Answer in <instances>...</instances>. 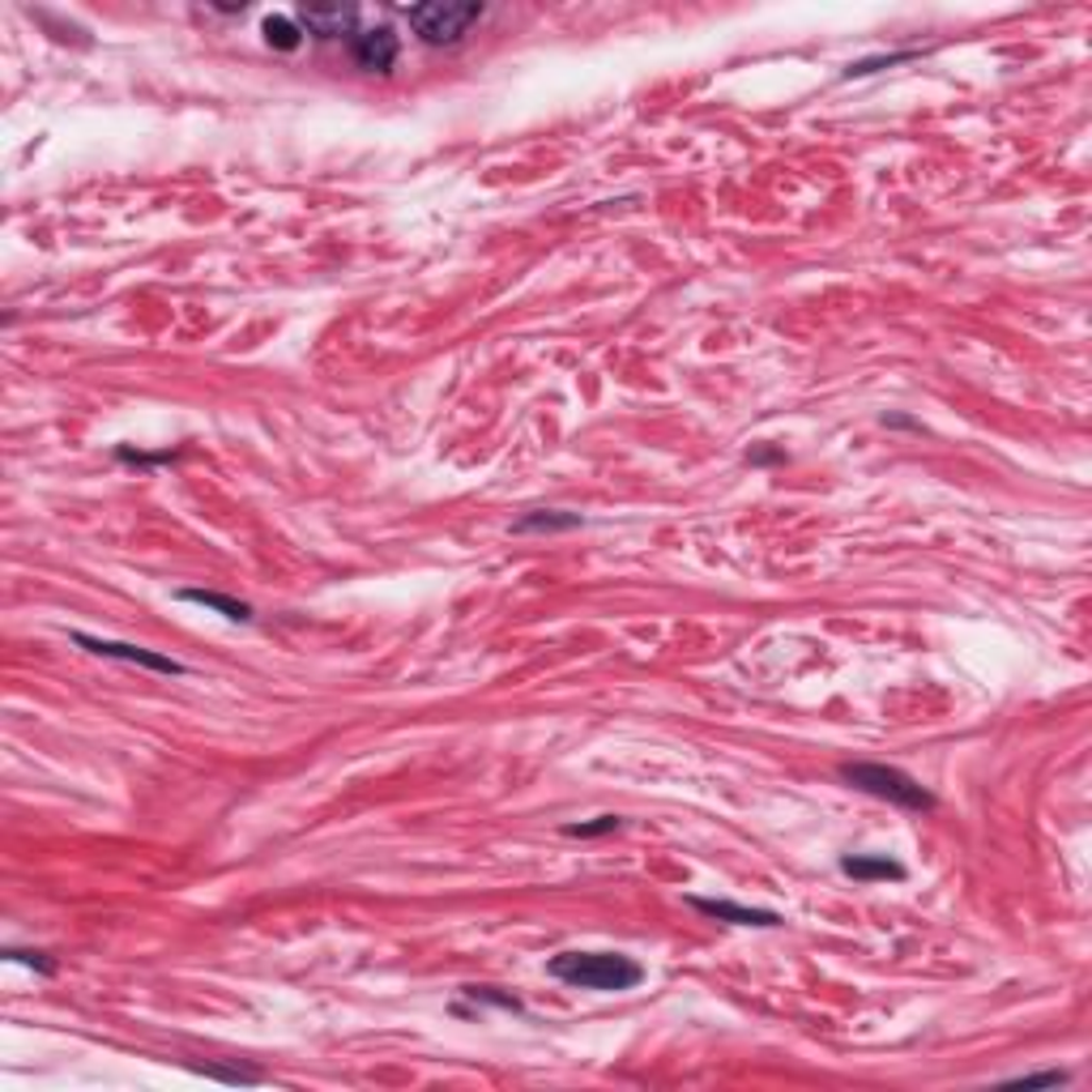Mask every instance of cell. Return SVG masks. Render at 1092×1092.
<instances>
[{
	"instance_id": "cell-1",
	"label": "cell",
	"mask_w": 1092,
	"mask_h": 1092,
	"mask_svg": "<svg viewBox=\"0 0 1092 1092\" xmlns=\"http://www.w3.org/2000/svg\"><path fill=\"white\" fill-rule=\"evenodd\" d=\"M551 977L577 990H632L645 982V969L619 952H560L551 960Z\"/></svg>"
},
{
	"instance_id": "cell-2",
	"label": "cell",
	"mask_w": 1092,
	"mask_h": 1092,
	"mask_svg": "<svg viewBox=\"0 0 1092 1092\" xmlns=\"http://www.w3.org/2000/svg\"><path fill=\"white\" fill-rule=\"evenodd\" d=\"M841 781L863 789V794H871V798H880V802L905 806V811H935V794L926 785H918L909 772L888 768V764H846Z\"/></svg>"
},
{
	"instance_id": "cell-3",
	"label": "cell",
	"mask_w": 1092,
	"mask_h": 1092,
	"mask_svg": "<svg viewBox=\"0 0 1092 1092\" xmlns=\"http://www.w3.org/2000/svg\"><path fill=\"white\" fill-rule=\"evenodd\" d=\"M482 18L478 0H465V5H448V0H436V5H414L406 10L410 31L427 44V48H453L461 44V35Z\"/></svg>"
},
{
	"instance_id": "cell-4",
	"label": "cell",
	"mask_w": 1092,
	"mask_h": 1092,
	"mask_svg": "<svg viewBox=\"0 0 1092 1092\" xmlns=\"http://www.w3.org/2000/svg\"><path fill=\"white\" fill-rule=\"evenodd\" d=\"M69 641H73L78 649L95 653V658H116V662H129V666H141V670H154V675H171V679L188 675V666H184V662L163 658V653L141 649V645H124V641H107V636H86V632H73Z\"/></svg>"
},
{
	"instance_id": "cell-5",
	"label": "cell",
	"mask_w": 1092,
	"mask_h": 1092,
	"mask_svg": "<svg viewBox=\"0 0 1092 1092\" xmlns=\"http://www.w3.org/2000/svg\"><path fill=\"white\" fill-rule=\"evenodd\" d=\"M687 905L713 922H730V926H760V931H777L781 914L777 909H751L738 901H713V897H687Z\"/></svg>"
},
{
	"instance_id": "cell-6",
	"label": "cell",
	"mask_w": 1092,
	"mask_h": 1092,
	"mask_svg": "<svg viewBox=\"0 0 1092 1092\" xmlns=\"http://www.w3.org/2000/svg\"><path fill=\"white\" fill-rule=\"evenodd\" d=\"M351 56L359 69L368 73H389L397 61V35L389 27H372V31H355L351 39Z\"/></svg>"
},
{
	"instance_id": "cell-7",
	"label": "cell",
	"mask_w": 1092,
	"mask_h": 1092,
	"mask_svg": "<svg viewBox=\"0 0 1092 1092\" xmlns=\"http://www.w3.org/2000/svg\"><path fill=\"white\" fill-rule=\"evenodd\" d=\"M300 27L317 39H355L359 18H355V10H304Z\"/></svg>"
},
{
	"instance_id": "cell-8",
	"label": "cell",
	"mask_w": 1092,
	"mask_h": 1092,
	"mask_svg": "<svg viewBox=\"0 0 1092 1092\" xmlns=\"http://www.w3.org/2000/svg\"><path fill=\"white\" fill-rule=\"evenodd\" d=\"M841 871H846L850 880H892V884H901V880L909 875L901 863H892V858H884V854H846V858H841Z\"/></svg>"
},
{
	"instance_id": "cell-9",
	"label": "cell",
	"mask_w": 1092,
	"mask_h": 1092,
	"mask_svg": "<svg viewBox=\"0 0 1092 1092\" xmlns=\"http://www.w3.org/2000/svg\"><path fill=\"white\" fill-rule=\"evenodd\" d=\"M581 525H585L581 512L538 508V512H525L521 521H512V533H568V529H581Z\"/></svg>"
},
{
	"instance_id": "cell-10",
	"label": "cell",
	"mask_w": 1092,
	"mask_h": 1092,
	"mask_svg": "<svg viewBox=\"0 0 1092 1092\" xmlns=\"http://www.w3.org/2000/svg\"><path fill=\"white\" fill-rule=\"evenodd\" d=\"M180 602H192V607H205L222 619H235V624H252V607L239 602V598H226V594H214V590H180L175 594Z\"/></svg>"
},
{
	"instance_id": "cell-11",
	"label": "cell",
	"mask_w": 1092,
	"mask_h": 1092,
	"mask_svg": "<svg viewBox=\"0 0 1092 1092\" xmlns=\"http://www.w3.org/2000/svg\"><path fill=\"white\" fill-rule=\"evenodd\" d=\"M260 31H265V44L278 48V52H295L304 44V27L295 18H265Z\"/></svg>"
},
{
	"instance_id": "cell-12",
	"label": "cell",
	"mask_w": 1092,
	"mask_h": 1092,
	"mask_svg": "<svg viewBox=\"0 0 1092 1092\" xmlns=\"http://www.w3.org/2000/svg\"><path fill=\"white\" fill-rule=\"evenodd\" d=\"M619 829H624L619 815H598V819H590V824H568L564 833L568 837H607V833H619Z\"/></svg>"
},
{
	"instance_id": "cell-13",
	"label": "cell",
	"mask_w": 1092,
	"mask_h": 1092,
	"mask_svg": "<svg viewBox=\"0 0 1092 1092\" xmlns=\"http://www.w3.org/2000/svg\"><path fill=\"white\" fill-rule=\"evenodd\" d=\"M5 956L10 960H18V965H31L35 973H44V977H52L56 973V960L48 956V952H31V948H5Z\"/></svg>"
},
{
	"instance_id": "cell-14",
	"label": "cell",
	"mask_w": 1092,
	"mask_h": 1092,
	"mask_svg": "<svg viewBox=\"0 0 1092 1092\" xmlns=\"http://www.w3.org/2000/svg\"><path fill=\"white\" fill-rule=\"evenodd\" d=\"M901 61H914V52H897V56H871V61H858L846 69V78H867V73H880L888 65H901Z\"/></svg>"
},
{
	"instance_id": "cell-15",
	"label": "cell",
	"mask_w": 1092,
	"mask_h": 1092,
	"mask_svg": "<svg viewBox=\"0 0 1092 1092\" xmlns=\"http://www.w3.org/2000/svg\"><path fill=\"white\" fill-rule=\"evenodd\" d=\"M1071 1075L1067 1071H1033V1075H1016V1088H1062Z\"/></svg>"
},
{
	"instance_id": "cell-16",
	"label": "cell",
	"mask_w": 1092,
	"mask_h": 1092,
	"mask_svg": "<svg viewBox=\"0 0 1092 1092\" xmlns=\"http://www.w3.org/2000/svg\"><path fill=\"white\" fill-rule=\"evenodd\" d=\"M474 1003H495V1007H508V1011H521V1003L512 999V994H499V990H491V986H470L465 990Z\"/></svg>"
},
{
	"instance_id": "cell-17",
	"label": "cell",
	"mask_w": 1092,
	"mask_h": 1092,
	"mask_svg": "<svg viewBox=\"0 0 1092 1092\" xmlns=\"http://www.w3.org/2000/svg\"><path fill=\"white\" fill-rule=\"evenodd\" d=\"M205 1075H214V1079H231V1084H260V1075H252V1071H222V1067H205Z\"/></svg>"
}]
</instances>
